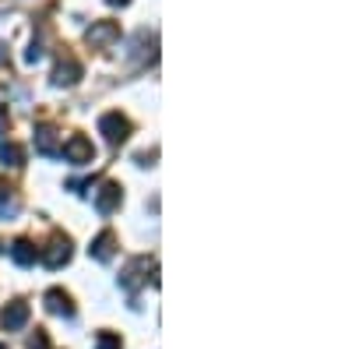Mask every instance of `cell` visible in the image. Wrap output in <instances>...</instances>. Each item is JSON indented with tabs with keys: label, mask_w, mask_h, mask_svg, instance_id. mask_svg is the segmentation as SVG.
<instances>
[{
	"label": "cell",
	"mask_w": 352,
	"mask_h": 349,
	"mask_svg": "<svg viewBox=\"0 0 352 349\" xmlns=\"http://www.w3.org/2000/svg\"><path fill=\"white\" fill-rule=\"evenodd\" d=\"M8 120H11V113H8V106H0V134L8 131Z\"/></svg>",
	"instance_id": "16"
},
{
	"label": "cell",
	"mask_w": 352,
	"mask_h": 349,
	"mask_svg": "<svg viewBox=\"0 0 352 349\" xmlns=\"http://www.w3.org/2000/svg\"><path fill=\"white\" fill-rule=\"evenodd\" d=\"M11 257L18 261L21 268H28V265H36V261H39V247H36L32 240H25V237H21V240L11 244Z\"/></svg>",
	"instance_id": "10"
},
{
	"label": "cell",
	"mask_w": 352,
	"mask_h": 349,
	"mask_svg": "<svg viewBox=\"0 0 352 349\" xmlns=\"http://www.w3.org/2000/svg\"><path fill=\"white\" fill-rule=\"evenodd\" d=\"M96 349H124L120 335H113V332H99L96 335Z\"/></svg>",
	"instance_id": "13"
},
{
	"label": "cell",
	"mask_w": 352,
	"mask_h": 349,
	"mask_svg": "<svg viewBox=\"0 0 352 349\" xmlns=\"http://www.w3.org/2000/svg\"><path fill=\"white\" fill-rule=\"evenodd\" d=\"M88 254H92L96 261H102V265H106V261H113V254H116V233L113 229H102L99 237L92 240V247H88Z\"/></svg>",
	"instance_id": "9"
},
{
	"label": "cell",
	"mask_w": 352,
	"mask_h": 349,
	"mask_svg": "<svg viewBox=\"0 0 352 349\" xmlns=\"http://www.w3.org/2000/svg\"><path fill=\"white\" fill-rule=\"evenodd\" d=\"M0 325H4L8 332H18V328H25V325H28V304H25V300H14V304H8V307H4V314H0Z\"/></svg>",
	"instance_id": "8"
},
{
	"label": "cell",
	"mask_w": 352,
	"mask_h": 349,
	"mask_svg": "<svg viewBox=\"0 0 352 349\" xmlns=\"http://www.w3.org/2000/svg\"><path fill=\"white\" fill-rule=\"evenodd\" d=\"M4 198H11V184L0 177V205H4Z\"/></svg>",
	"instance_id": "17"
},
{
	"label": "cell",
	"mask_w": 352,
	"mask_h": 349,
	"mask_svg": "<svg viewBox=\"0 0 352 349\" xmlns=\"http://www.w3.org/2000/svg\"><path fill=\"white\" fill-rule=\"evenodd\" d=\"M99 134L109 141V145H124L131 138V120L120 113V109H109L99 116Z\"/></svg>",
	"instance_id": "1"
},
{
	"label": "cell",
	"mask_w": 352,
	"mask_h": 349,
	"mask_svg": "<svg viewBox=\"0 0 352 349\" xmlns=\"http://www.w3.org/2000/svg\"><path fill=\"white\" fill-rule=\"evenodd\" d=\"M28 349H50V339H46V332H43V328H36V335L28 339Z\"/></svg>",
	"instance_id": "15"
},
{
	"label": "cell",
	"mask_w": 352,
	"mask_h": 349,
	"mask_svg": "<svg viewBox=\"0 0 352 349\" xmlns=\"http://www.w3.org/2000/svg\"><path fill=\"white\" fill-rule=\"evenodd\" d=\"M46 310L50 314H60V317H74V304L64 289H50L46 293Z\"/></svg>",
	"instance_id": "11"
},
{
	"label": "cell",
	"mask_w": 352,
	"mask_h": 349,
	"mask_svg": "<svg viewBox=\"0 0 352 349\" xmlns=\"http://www.w3.org/2000/svg\"><path fill=\"white\" fill-rule=\"evenodd\" d=\"M109 8H124V4H131V0H106Z\"/></svg>",
	"instance_id": "18"
},
{
	"label": "cell",
	"mask_w": 352,
	"mask_h": 349,
	"mask_svg": "<svg viewBox=\"0 0 352 349\" xmlns=\"http://www.w3.org/2000/svg\"><path fill=\"white\" fill-rule=\"evenodd\" d=\"M0 159H4V166L18 169V166H25V149L18 141H4V145H0Z\"/></svg>",
	"instance_id": "12"
},
{
	"label": "cell",
	"mask_w": 352,
	"mask_h": 349,
	"mask_svg": "<svg viewBox=\"0 0 352 349\" xmlns=\"http://www.w3.org/2000/svg\"><path fill=\"white\" fill-rule=\"evenodd\" d=\"M36 152L39 156H60V134L53 124H39L36 127Z\"/></svg>",
	"instance_id": "7"
},
{
	"label": "cell",
	"mask_w": 352,
	"mask_h": 349,
	"mask_svg": "<svg viewBox=\"0 0 352 349\" xmlns=\"http://www.w3.org/2000/svg\"><path fill=\"white\" fill-rule=\"evenodd\" d=\"M43 53H46V50H43V43H39V39H32V46H28V53H25V61H28V64H39V61H43Z\"/></svg>",
	"instance_id": "14"
},
{
	"label": "cell",
	"mask_w": 352,
	"mask_h": 349,
	"mask_svg": "<svg viewBox=\"0 0 352 349\" xmlns=\"http://www.w3.org/2000/svg\"><path fill=\"white\" fill-rule=\"evenodd\" d=\"M85 39L92 43L96 50H102V46H109V43L120 39V25H116V21H92V28L85 32Z\"/></svg>",
	"instance_id": "4"
},
{
	"label": "cell",
	"mask_w": 352,
	"mask_h": 349,
	"mask_svg": "<svg viewBox=\"0 0 352 349\" xmlns=\"http://www.w3.org/2000/svg\"><path fill=\"white\" fill-rule=\"evenodd\" d=\"M60 156L74 166H85V162H92L96 159V149H92V141H88L85 134H71L67 141H60Z\"/></svg>",
	"instance_id": "2"
},
{
	"label": "cell",
	"mask_w": 352,
	"mask_h": 349,
	"mask_svg": "<svg viewBox=\"0 0 352 349\" xmlns=\"http://www.w3.org/2000/svg\"><path fill=\"white\" fill-rule=\"evenodd\" d=\"M78 78H81V64L74 61V56H64V61L53 67V85L56 89H71V85H78Z\"/></svg>",
	"instance_id": "6"
},
{
	"label": "cell",
	"mask_w": 352,
	"mask_h": 349,
	"mask_svg": "<svg viewBox=\"0 0 352 349\" xmlns=\"http://www.w3.org/2000/svg\"><path fill=\"white\" fill-rule=\"evenodd\" d=\"M92 194H96V209H99L102 215H109L113 209H120V198H124L120 184H113V180L99 184V191H92Z\"/></svg>",
	"instance_id": "5"
},
{
	"label": "cell",
	"mask_w": 352,
	"mask_h": 349,
	"mask_svg": "<svg viewBox=\"0 0 352 349\" xmlns=\"http://www.w3.org/2000/svg\"><path fill=\"white\" fill-rule=\"evenodd\" d=\"M39 261H43L46 268H64L67 261H71V240L56 233V237H53V240L39 251Z\"/></svg>",
	"instance_id": "3"
},
{
	"label": "cell",
	"mask_w": 352,
	"mask_h": 349,
	"mask_svg": "<svg viewBox=\"0 0 352 349\" xmlns=\"http://www.w3.org/2000/svg\"><path fill=\"white\" fill-rule=\"evenodd\" d=\"M0 349H4V346H0Z\"/></svg>",
	"instance_id": "19"
}]
</instances>
